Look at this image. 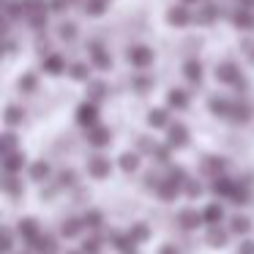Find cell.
Returning a JSON list of instances; mask_svg holds the SVG:
<instances>
[{
	"mask_svg": "<svg viewBox=\"0 0 254 254\" xmlns=\"http://www.w3.org/2000/svg\"><path fill=\"white\" fill-rule=\"evenodd\" d=\"M17 232H19V238H22L30 249L41 241V230H39V224H36V219H22L17 224Z\"/></svg>",
	"mask_w": 254,
	"mask_h": 254,
	"instance_id": "obj_1",
	"label": "cell"
},
{
	"mask_svg": "<svg viewBox=\"0 0 254 254\" xmlns=\"http://www.w3.org/2000/svg\"><path fill=\"white\" fill-rule=\"evenodd\" d=\"M126 61L131 63V66H137V68H145V66L153 63V50H148V47H131L128 55H126Z\"/></svg>",
	"mask_w": 254,
	"mask_h": 254,
	"instance_id": "obj_2",
	"label": "cell"
},
{
	"mask_svg": "<svg viewBox=\"0 0 254 254\" xmlns=\"http://www.w3.org/2000/svg\"><path fill=\"white\" fill-rule=\"evenodd\" d=\"M96 121H99V110H96L93 101H85V104L77 107V123L79 126L90 128V126H96Z\"/></svg>",
	"mask_w": 254,
	"mask_h": 254,
	"instance_id": "obj_3",
	"label": "cell"
},
{
	"mask_svg": "<svg viewBox=\"0 0 254 254\" xmlns=\"http://www.w3.org/2000/svg\"><path fill=\"white\" fill-rule=\"evenodd\" d=\"M156 194H159V199H164V202H172V199L181 194V183H175L172 178H167V181L156 183Z\"/></svg>",
	"mask_w": 254,
	"mask_h": 254,
	"instance_id": "obj_4",
	"label": "cell"
},
{
	"mask_svg": "<svg viewBox=\"0 0 254 254\" xmlns=\"http://www.w3.org/2000/svg\"><path fill=\"white\" fill-rule=\"evenodd\" d=\"M110 139H112L110 128H104V126H90L88 128V142L93 145V148H107Z\"/></svg>",
	"mask_w": 254,
	"mask_h": 254,
	"instance_id": "obj_5",
	"label": "cell"
},
{
	"mask_svg": "<svg viewBox=\"0 0 254 254\" xmlns=\"http://www.w3.org/2000/svg\"><path fill=\"white\" fill-rule=\"evenodd\" d=\"M88 172H90L93 178H99V181H101V178H107V175L112 172L110 159H104V156H93V159L88 161Z\"/></svg>",
	"mask_w": 254,
	"mask_h": 254,
	"instance_id": "obj_6",
	"label": "cell"
},
{
	"mask_svg": "<svg viewBox=\"0 0 254 254\" xmlns=\"http://www.w3.org/2000/svg\"><path fill=\"white\" fill-rule=\"evenodd\" d=\"M216 77H219V82H227V85L241 82V71H238L235 63H221V66L216 68Z\"/></svg>",
	"mask_w": 254,
	"mask_h": 254,
	"instance_id": "obj_7",
	"label": "cell"
},
{
	"mask_svg": "<svg viewBox=\"0 0 254 254\" xmlns=\"http://www.w3.org/2000/svg\"><path fill=\"white\" fill-rule=\"evenodd\" d=\"M235 186H238L235 181H230V178L219 175V178H213V183H210V191H213V194H219V197H232Z\"/></svg>",
	"mask_w": 254,
	"mask_h": 254,
	"instance_id": "obj_8",
	"label": "cell"
},
{
	"mask_svg": "<svg viewBox=\"0 0 254 254\" xmlns=\"http://www.w3.org/2000/svg\"><path fill=\"white\" fill-rule=\"evenodd\" d=\"M110 241H112V246H115L118 252H123V254L134 252V243H137L128 232H110Z\"/></svg>",
	"mask_w": 254,
	"mask_h": 254,
	"instance_id": "obj_9",
	"label": "cell"
},
{
	"mask_svg": "<svg viewBox=\"0 0 254 254\" xmlns=\"http://www.w3.org/2000/svg\"><path fill=\"white\" fill-rule=\"evenodd\" d=\"M167 142H170L172 148H183V145L189 142V131H186V126H183V123H175V126H170Z\"/></svg>",
	"mask_w": 254,
	"mask_h": 254,
	"instance_id": "obj_10",
	"label": "cell"
},
{
	"mask_svg": "<svg viewBox=\"0 0 254 254\" xmlns=\"http://www.w3.org/2000/svg\"><path fill=\"white\" fill-rule=\"evenodd\" d=\"M178 221H181V227L183 230H197L199 224H202V213H197V210H191V208H186V210H181V216H178Z\"/></svg>",
	"mask_w": 254,
	"mask_h": 254,
	"instance_id": "obj_11",
	"label": "cell"
},
{
	"mask_svg": "<svg viewBox=\"0 0 254 254\" xmlns=\"http://www.w3.org/2000/svg\"><path fill=\"white\" fill-rule=\"evenodd\" d=\"M90 61H93L96 68H110V66H112L110 52H107L101 44H90Z\"/></svg>",
	"mask_w": 254,
	"mask_h": 254,
	"instance_id": "obj_12",
	"label": "cell"
},
{
	"mask_svg": "<svg viewBox=\"0 0 254 254\" xmlns=\"http://www.w3.org/2000/svg\"><path fill=\"white\" fill-rule=\"evenodd\" d=\"M189 19H191V14H189L186 6H172L170 11H167V22H170V25H178V28L189 25Z\"/></svg>",
	"mask_w": 254,
	"mask_h": 254,
	"instance_id": "obj_13",
	"label": "cell"
},
{
	"mask_svg": "<svg viewBox=\"0 0 254 254\" xmlns=\"http://www.w3.org/2000/svg\"><path fill=\"white\" fill-rule=\"evenodd\" d=\"M25 167V156L22 153H8V156H3V170H6V175H17L19 170Z\"/></svg>",
	"mask_w": 254,
	"mask_h": 254,
	"instance_id": "obj_14",
	"label": "cell"
},
{
	"mask_svg": "<svg viewBox=\"0 0 254 254\" xmlns=\"http://www.w3.org/2000/svg\"><path fill=\"white\" fill-rule=\"evenodd\" d=\"M41 68H44L47 74H52V77H58V74H63V68H66V61H63L61 55H47L44 61H41Z\"/></svg>",
	"mask_w": 254,
	"mask_h": 254,
	"instance_id": "obj_15",
	"label": "cell"
},
{
	"mask_svg": "<svg viewBox=\"0 0 254 254\" xmlns=\"http://www.w3.org/2000/svg\"><path fill=\"white\" fill-rule=\"evenodd\" d=\"M183 74H186V79L191 85H199V82H202V63H199V61H186Z\"/></svg>",
	"mask_w": 254,
	"mask_h": 254,
	"instance_id": "obj_16",
	"label": "cell"
},
{
	"mask_svg": "<svg viewBox=\"0 0 254 254\" xmlns=\"http://www.w3.org/2000/svg\"><path fill=\"white\" fill-rule=\"evenodd\" d=\"M232 22H235V28H241V30H252V28H254V14H252V8H243V6H241V11H235V17H232Z\"/></svg>",
	"mask_w": 254,
	"mask_h": 254,
	"instance_id": "obj_17",
	"label": "cell"
},
{
	"mask_svg": "<svg viewBox=\"0 0 254 254\" xmlns=\"http://www.w3.org/2000/svg\"><path fill=\"white\" fill-rule=\"evenodd\" d=\"M82 227H85L82 219H66V221L61 224V235H63V238H77L79 232H82Z\"/></svg>",
	"mask_w": 254,
	"mask_h": 254,
	"instance_id": "obj_18",
	"label": "cell"
},
{
	"mask_svg": "<svg viewBox=\"0 0 254 254\" xmlns=\"http://www.w3.org/2000/svg\"><path fill=\"white\" fill-rule=\"evenodd\" d=\"M202 219L208 221V224H219V221L224 219V208H221L219 202H210V205H205V210H202Z\"/></svg>",
	"mask_w": 254,
	"mask_h": 254,
	"instance_id": "obj_19",
	"label": "cell"
},
{
	"mask_svg": "<svg viewBox=\"0 0 254 254\" xmlns=\"http://www.w3.org/2000/svg\"><path fill=\"white\" fill-rule=\"evenodd\" d=\"M208 107H210V112H213V115H219V118H227L232 112V104L227 99H219V96H213V99L208 101Z\"/></svg>",
	"mask_w": 254,
	"mask_h": 254,
	"instance_id": "obj_20",
	"label": "cell"
},
{
	"mask_svg": "<svg viewBox=\"0 0 254 254\" xmlns=\"http://www.w3.org/2000/svg\"><path fill=\"white\" fill-rule=\"evenodd\" d=\"M230 118H232L235 123H246V121H252V107H249L246 101H241V104H232Z\"/></svg>",
	"mask_w": 254,
	"mask_h": 254,
	"instance_id": "obj_21",
	"label": "cell"
},
{
	"mask_svg": "<svg viewBox=\"0 0 254 254\" xmlns=\"http://www.w3.org/2000/svg\"><path fill=\"white\" fill-rule=\"evenodd\" d=\"M167 104H170L172 110H186V107H189V96L183 93V90H170V93H167Z\"/></svg>",
	"mask_w": 254,
	"mask_h": 254,
	"instance_id": "obj_22",
	"label": "cell"
},
{
	"mask_svg": "<svg viewBox=\"0 0 254 254\" xmlns=\"http://www.w3.org/2000/svg\"><path fill=\"white\" fill-rule=\"evenodd\" d=\"M202 170L208 172V175L219 178L221 172H224V159H219V156H208V159H205V164H202Z\"/></svg>",
	"mask_w": 254,
	"mask_h": 254,
	"instance_id": "obj_23",
	"label": "cell"
},
{
	"mask_svg": "<svg viewBox=\"0 0 254 254\" xmlns=\"http://www.w3.org/2000/svg\"><path fill=\"white\" fill-rule=\"evenodd\" d=\"M33 252H39V254H58V241H55V238H50V235H41V241L33 246Z\"/></svg>",
	"mask_w": 254,
	"mask_h": 254,
	"instance_id": "obj_24",
	"label": "cell"
},
{
	"mask_svg": "<svg viewBox=\"0 0 254 254\" xmlns=\"http://www.w3.org/2000/svg\"><path fill=\"white\" fill-rule=\"evenodd\" d=\"M30 178H33V181H47V178H50V164H47V161H33V164H30Z\"/></svg>",
	"mask_w": 254,
	"mask_h": 254,
	"instance_id": "obj_25",
	"label": "cell"
},
{
	"mask_svg": "<svg viewBox=\"0 0 254 254\" xmlns=\"http://www.w3.org/2000/svg\"><path fill=\"white\" fill-rule=\"evenodd\" d=\"M208 243H210V246H224V243H227V232L221 230L219 224H210V230H208Z\"/></svg>",
	"mask_w": 254,
	"mask_h": 254,
	"instance_id": "obj_26",
	"label": "cell"
},
{
	"mask_svg": "<svg viewBox=\"0 0 254 254\" xmlns=\"http://www.w3.org/2000/svg\"><path fill=\"white\" fill-rule=\"evenodd\" d=\"M230 230L235 232V235H246V232L252 230V221H249L246 216H232V221H230Z\"/></svg>",
	"mask_w": 254,
	"mask_h": 254,
	"instance_id": "obj_27",
	"label": "cell"
},
{
	"mask_svg": "<svg viewBox=\"0 0 254 254\" xmlns=\"http://www.w3.org/2000/svg\"><path fill=\"white\" fill-rule=\"evenodd\" d=\"M139 167V156L137 153H123L121 156V170L123 172H137Z\"/></svg>",
	"mask_w": 254,
	"mask_h": 254,
	"instance_id": "obj_28",
	"label": "cell"
},
{
	"mask_svg": "<svg viewBox=\"0 0 254 254\" xmlns=\"http://www.w3.org/2000/svg\"><path fill=\"white\" fill-rule=\"evenodd\" d=\"M82 221H85L88 230H99L101 221H104V216H101V210H88V213L82 216Z\"/></svg>",
	"mask_w": 254,
	"mask_h": 254,
	"instance_id": "obj_29",
	"label": "cell"
},
{
	"mask_svg": "<svg viewBox=\"0 0 254 254\" xmlns=\"http://www.w3.org/2000/svg\"><path fill=\"white\" fill-rule=\"evenodd\" d=\"M148 123H150L153 128L167 126V110H150V112H148Z\"/></svg>",
	"mask_w": 254,
	"mask_h": 254,
	"instance_id": "obj_30",
	"label": "cell"
},
{
	"mask_svg": "<svg viewBox=\"0 0 254 254\" xmlns=\"http://www.w3.org/2000/svg\"><path fill=\"white\" fill-rule=\"evenodd\" d=\"M104 8H107L104 0H88L82 11H85V14H90V17H101V14H104Z\"/></svg>",
	"mask_w": 254,
	"mask_h": 254,
	"instance_id": "obj_31",
	"label": "cell"
},
{
	"mask_svg": "<svg viewBox=\"0 0 254 254\" xmlns=\"http://www.w3.org/2000/svg\"><path fill=\"white\" fill-rule=\"evenodd\" d=\"M22 6H25V17L28 14H36V11H47V0H22Z\"/></svg>",
	"mask_w": 254,
	"mask_h": 254,
	"instance_id": "obj_32",
	"label": "cell"
},
{
	"mask_svg": "<svg viewBox=\"0 0 254 254\" xmlns=\"http://www.w3.org/2000/svg\"><path fill=\"white\" fill-rule=\"evenodd\" d=\"M22 118H25L22 107H8V110H6V123H8V126H19Z\"/></svg>",
	"mask_w": 254,
	"mask_h": 254,
	"instance_id": "obj_33",
	"label": "cell"
},
{
	"mask_svg": "<svg viewBox=\"0 0 254 254\" xmlns=\"http://www.w3.org/2000/svg\"><path fill=\"white\" fill-rule=\"evenodd\" d=\"M216 14H219V8H216V6H210V3H208V6H202V8H199L197 22H205V25H208V22H213V19H216Z\"/></svg>",
	"mask_w": 254,
	"mask_h": 254,
	"instance_id": "obj_34",
	"label": "cell"
},
{
	"mask_svg": "<svg viewBox=\"0 0 254 254\" xmlns=\"http://www.w3.org/2000/svg\"><path fill=\"white\" fill-rule=\"evenodd\" d=\"M128 235H131L137 243H142V241H148V238H150V230H148V224H134L131 230H128Z\"/></svg>",
	"mask_w": 254,
	"mask_h": 254,
	"instance_id": "obj_35",
	"label": "cell"
},
{
	"mask_svg": "<svg viewBox=\"0 0 254 254\" xmlns=\"http://www.w3.org/2000/svg\"><path fill=\"white\" fill-rule=\"evenodd\" d=\"M3 189H6L11 197H17V194H22V183L17 181L14 175H6V181H3Z\"/></svg>",
	"mask_w": 254,
	"mask_h": 254,
	"instance_id": "obj_36",
	"label": "cell"
},
{
	"mask_svg": "<svg viewBox=\"0 0 254 254\" xmlns=\"http://www.w3.org/2000/svg\"><path fill=\"white\" fill-rule=\"evenodd\" d=\"M58 36H61L63 41H74V36H77V25H74V22H63L61 28H58Z\"/></svg>",
	"mask_w": 254,
	"mask_h": 254,
	"instance_id": "obj_37",
	"label": "cell"
},
{
	"mask_svg": "<svg viewBox=\"0 0 254 254\" xmlns=\"http://www.w3.org/2000/svg\"><path fill=\"white\" fill-rule=\"evenodd\" d=\"M28 22H30V28H36V30L47 28V11H36V14H28Z\"/></svg>",
	"mask_w": 254,
	"mask_h": 254,
	"instance_id": "obj_38",
	"label": "cell"
},
{
	"mask_svg": "<svg viewBox=\"0 0 254 254\" xmlns=\"http://www.w3.org/2000/svg\"><path fill=\"white\" fill-rule=\"evenodd\" d=\"M82 254H101V238H88L82 243Z\"/></svg>",
	"mask_w": 254,
	"mask_h": 254,
	"instance_id": "obj_39",
	"label": "cell"
},
{
	"mask_svg": "<svg viewBox=\"0 0 254 254\" xmlns=\"http://www.w3.org/2000/svg\"><path fill=\"white\" fill-rule=\"evenodd\" d=\"M104 93H107V88H104L101 82H90V85H88V96H90L93 101L104 99Z\"/></svg>",
	"mask_w": 254,
	"mask_h": 254,
	"instance_id": "obj_40",
	"label": "cell"
},
{
	"mask_svg": "<svg viewBox=\"0 0 254 254\" xmlns=\"http://www.w3.org/2000/svg\"><path fill=\"white\" fill-rule=\"evenodd\" d=\"M183 191H186V197H199V194H202V186H199L197 181H186L183 183Z\"/></svg>",
	"mask_w": 254,
	"mask_h": 254,
	"instance_id": "obj_41",
	"label": "cell"
},
{
	"mask_svg": "<svg viewBox=\"0 0 254 254\" xmlns=\"http://www.w3.org/2000/svg\"><path fill=\"white\" fill-rule=\"evenodd\" d=\"M19 14H25L22 0H8V19H17Z\"/></svg>",
	"mask_w": 254,
	"mask_h": 254,
	"instance_id": "obj_42",
	"label": "cell"
},
{
	"mask_svg": "<svg viewBox=\"0 0 254 254\" xmlns=\"http://www.w3.org/2000/svg\"><path fill=\"white\" fill-rule=\"evenodd\" d=\"M14 148H17V137H14L11 131H8V134H3V156L14 153Z\"/></svg>",
	"mask_w": 254,
	"mask_h": 254,
	"instance_id": "obj_43",
	"label": "cell"
},
{
	"mask_svg": "<svg viewBox=\"0 0 254 254\" xmlns=\"http://www.w3.org/2000/svg\"><path fill=\"white\" fill-rule=\"evenodd\" d=\"M11 252H14V232L6 227L3 230V254H11Z\"/></svg>",
	"mask_w": 254,
	"mask_h": 254,
	"instance_id": "obj_44",
	"label": "cell"
},
{
	"mask_svg": "<svg viewBox=\"0 0 254 254\" xmlns=\"http://www.w3.org/2000/svg\"><path fill=\"white\" fill-rule=\"evenodd\" d=\"M88 74H90V68L85 66V63H74L71 66V77L74 79H88Z\"/></svg>",
	"mask_w": 254,
	"mask_h": 254,
	"instance_id": "obj_45",
	"label": "cell"
},
{
	"mask_svg": "<svg viewBox=\"0 0 254 254\" xmlns=\"http://www.w3.org/2000/svg\"><path fill=\"white\" fill-rule=\"evenodd\" d=\"M170 148H172L170 142H167V145H156V148H153V156H156L159 161H167V159H170Z\"/></svg>",
	"mask_w": 254,
	"mask_h": 254,
	"instance_id": "obj_46",
	"label": "cell"
},
{
	"mask_svg": "<svg viewBox=\"0 0 254 254\" xmlns=\"http://www.w3.org/2000/svg\"><path fill=\"white\" fill-rule=\"evenodd\" d=\"M170 178H172L175 183H181V186L189 181V178H186V170H183V167H172V170H170Z\"/></svg>",
	"mask_w": 254,
	"mask_h": 254,
	"instance_id": "obj_47",
	"label": "cell"
},
{
	"mask_svg": "<svg viewBox=\"0 0 254 254\" xmlns=\"http://www.w3.org/2000/svg\"><path fill=\"white\" fill-rule=\"evenodd\" d=\"M232 202H238V205H243V202H246V199H249V191H246V189H243V186H235V191H232Z\"/></svg>",
	"mask_w": 254,
	"mask_h": 254,
	"instance_id": "obj_48",
	"label": "cell"
},
{
	"mask_svg": "<svg viewBox=\"0 0 254 254\" xmlns=\"http://www.w3.org/2000/svg\"><path fill=\"white\" fill-rule=\"evenodd\" d=\"M68 3H71V0H50V11L52 14H63Z\"/></svg>",
	"mask_w": 254,
	"mask_h": 254,
	"instance_id": "obj_49",
	"label": "cell"
},
{
	"mask_svg": "<svg viewBox=\"0 0 254 254\" xmlns=\"http://www.w3.org/2000/svg\"><path fill=\"white\" fill-rule=\"evenodd\" d=\"M19 88H22V90H28V93H30V90L36 88V77H33V74H25V77L19 79Z\"/></svg>",
	"mask_w": 254,
	"mask_h": 254,
	"instance_id": "obj_50",
	"label": "cell"
},
{
	"mask_svg": "<svg viewBox=\"0 0 254 254\" xmlns=\"http://www.w3.org/2000/svg\"><path fill=\"white\" fill-rule=\"evenodd\" d=\"M74 183V172L71 170H63L61 172V186H71Z\"/></svg>",
	"mask_w": 254,
	"mask_h": 254,
	"instance_id": "obj_51",
	"label": "cell"
},
{
	"mask_svg": "<svg viewBox=\"0 0 254 254\" xmlns=\"http://www.w3.org/2000/svg\"><path fill=\"white\" fill-rule=\"evenodd\" d=\"M238 254H254V243L252 241H243L241 249H238Z\"/></svg>",
	"mask_w": 254,
	"mask_h": 254,
	"instance_id": "obj_52",
	"label": "cell"
},
{
	"mask_svg": "<svg viewBox=\"0 0 254 254\" xmlns=\"http://www.w3.org/2000/svg\"><path fill=\"white\" fill-rule=\"evenodd\" d=\"M159 254H178V249H175V246H161Z\"/></svg>",
	"mask_w": 254,
	"mask_h": 254,
	"instance_id": "obj_53",
	"label": "cell"
},
{
	"mask_svg": "<svg viewBox=\"0 0 254 254\" xmlns=\"http://www.w3.org/2000/svg\"><path fill=\"white\" fill-rule=\"evenodd\" d=\"M241 6L243 8H254V0H241Z\"/></svg>",
	"mask_w": 254,
	"mask_h": 254,
	"instance_id": "obj_54",
	"label": "cell"
},
{
	"mask_svg": "<svg viewBox=\"0 0 254 254\" xmlns=\"http://www.w3.org/2000/svg\"><path fill=\"white\" fill-rule=\"evenodd\" d=\"M68 254H82V252H68Z\"/></svg>",
	"mask_w": 254,
	"mask_h": 254,
	"instance_id": "obj_55",
	"label": "cell"
},
{
	"mask_svg": "<svg viewBox=\"0 0 254 254\" xmlns=\"http://www.w3.org/2000/svg\"><path fill=\"white\" fill-rule=\"evenodd\" d=\"M186 3H197V0H186Z\"/></svg>",
	"mask_w": 254,
	"mask_h": 254,
	"instance_id": "obj_56",
	"label": "cell"
},
{
	"mask_svg": "<svg viewBox=\"0 0 254 254\" xmlns=\"http://www.w3.org/2000/svg\"><path fill=\"white\" fill-rule=\"evenodd\" d=\"M128 254H137V252H128Z\"/></svg>",
	"mask_w": 254,
	"mask_h": 254,
	"instance_id": "obj_57",
	"label": "cell"
},
{
	"mask_svg": "<svg viewBox=\"0 0 254 254\" xmlns=\"http://www.w3.org/2000/svg\"><path fill=\"white\" fill-rule=\"evenodd\" d=\"M252 61H254V55H252Z\"/></svg>",
	"mask_w": 254,
	"mask_h": 254,
	"instance_id": "obj_58",
	"label": "cell"
}]
</instances>
